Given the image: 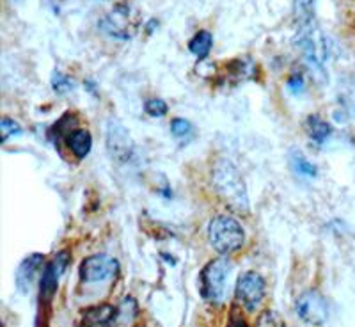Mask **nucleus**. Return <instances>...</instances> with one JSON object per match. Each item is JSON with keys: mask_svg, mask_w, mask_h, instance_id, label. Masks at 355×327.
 I'll return each mask as SVG.
<instances>
[{"mask_svg": "<svg viewBox=\"0 0 355 327\" xmlns=\"http://www.w3.org/2000/svg\"><path fill=\"white\" fill-rule=\"evenodd\" d=\"M0 132H2V142H6L9 137H12V135H20L21 126L18 125L15 119L4 117V119L0 121Z\"/></svg>", "mask_w": 355, "mask_h": 327, "instance_id": "obj_20", "label": "nucleus"}, {"mask_svg": "<svg viewBox=\"0 0 355 327\" xmlns=\"http://www.w3.org/2000/svg\"><path fill=\"white\" fill-rule=\"evenodd\" d=\"M291 166H293L295 173L299 174V176L315 178L316 174H318V169H316L315 164L307 160V158L304 157L302 153H299V151H295V153L291 155Z\"/></svg>", "mask_w": 355, "mask_h": 327, "instance_id": "obj_16", "label": "nucleus"}, {"mask_svg": "<svg viewBox=\"0 0 355 327\" xmlns=\"http://www.w3.org/2000/svg\"><path fill=\"white\" fill-rule=\"evenodd\" d=\"M295 311L302 322L309 326H322L329 317L327 301L320 292L307 290L300 295L295 304Z\"/></svg>", "mask_w": 355, "mask_h": 327, "instance_id": "obj_6", "label": "nucleus"}, {"mask_svg": "<svg viewBox=\"0 0 355 327\" xmlns=\"http://www.w3.org/2000/svg\"><path fill=\"white\" fill-rule=\"evenodd\" d=\"M307 132H309V137L313 141L322 144L331 135V126H329L327 121L320 119L318 116H309L307 117Z\"/></svg>", "mask_w": 355, "mask_h": 327, "instance_id": "obj_13", "label": "nucleus"}, {"mask_svg": "<svg viewBox=\"0 0 355 327\" xmlns=\"http://www.w3.org/2000/svg\"><path fill=\"white\" fill-rule=\"evenodd\" d=\"M44 256L43 255H31L28 258H25L21 262L20 269L17 272V287L20 288L24 294H27L33 287V281L36 278V274L40 272V269L43 267Z\"/></svg>", "mask_w": 355, "mask_h": 327, "instance_id": "obj_9", "label": "nucleus"}, {"mask_svg": "<svg viewBox=\"0 0 355 327\" xmlns=\"http://www.w3.org/2000/svg\"><path fill=\"white\" fill-rule=\"evenodd\" d=\"M114 317H116V308L110 304L89 308L82 319V327H112Z\"/></svg>", "mask_w": 355, "mask_h": 327, "instance_id": "obj_10", "label": "nucleus"}, {"mask_svg": "<svg viewBox=\"0 0 355 327\" xmlns=\"http://www.w3.org/2000/svg\"><path fill=\"white\" fill-rule=\"evenodd\" d=\"M227 327H247V324L242 317L236 315V311H233V315H231V320H230V326Z\"/></svg>", "mask_w": 355, "mask_h": 327, "instance_id": "obj_25", "label": "nucleus"}, {"mask_svg": "<svg viewBox=\"0 0 355 327\" xmlns=\"http://www.w3.org/2000/svg\"><path fill=\"white\" fill-rule=\"evenodd\" d=\"M100 28L117 40H128L133 34V18L128 6H116L100 20Z\"/></svg>", "mask_w": 355, "mask_h": 327, "instance_id": "obj_7", "label": "nucleus"}, {"mask_svg": "<svg viewBox=\"0 0 355 327\" xmlns=\"http://www.w3.org/2000/svg\"><path fill=\"white\" fill-rule=\"evenodd\" d=\"M288 87H290L295 94L300 93L304 87V81L300 77H291L290 81H288Z\"/></svg>", "mask_w": 355, "mask_h": 327, "instance_id": "obj_24", "label": "nucleus"}, {"mask_svg": "<svg viewBox=\"0 0 355 327\" xmlns=\"http://www.w3.org/2000/svg\"><path fill=\"white\" fill-rule=\"evenodd\" d=\"M236 303L245 311H256L265 299V279L254 271H247L236 281Z\"/></svg>", "mask_w": 355, "mask_h": 327, "instance_id": "obj_4", "label": "nucleus"}, {"mask_svg": "<svg viewBox=\"0 0 355 327\" xmlns=\"http://www.w3.org/2000/svg\"><path fill=\"white\" fill-rule=\"evenodd\" d=\"M211 183L218 198L226 203L233 212H249V194L242 174L233 162L218 160L211 171Z\"/></svg>", "mask_w": 355, "mask_h": 327, "instance_id": "obj_1", "label": "nucleus"}, {"mask_svg": "<svg viewBox=\"0 0 355 327\" xmlns=\"http://www.w3.org/2000/svg\"><path fill=\"white\" fill-rule=\"evenodd\" d=\"M107 148L109 153L112 155L114 160L126 164L132 160L133 153H135V146H133L130 133L123 125L117 121H110L109 128H107Z\"/></svg>", "mask_w": 355, "mask_h": 327, "instance_id": "obj_8", "label": "nucleus"}, {"mask_svg": "<svg viewBox=\"0 0 355 327\" xmlns=\"http://www.w3.org/2000/svg\"><path fill=\"white\" fill-rule=\"evenodd\" d=\"M59 278H61V276L53 271L52 263H49V265L44 267L43 276H41V297H43V299L49 301L55 295L57 285H59Z\"/></svg>", "mask_w": 355, "mask_h": 327, "instance_id": "obj_15", "label": "nucleus"}, {"mask_svg": "<svg viewBox=\"0 0 355 327\" xmlns=\"http://www.w3.org/2000/svg\"><path fill=\"white\" fill-rule=\"evenodd\" d=\"M144 110L150 114L151 117H162L167 114V103L160 98H151L144 103Z\"/></svg>", "mask_w": 355, "mask_h": 327, "instance_id": "obj_19", "label": "nucleus"}, {"mask_svg": "<svg viewBox=\"0 0 355 327\" xmlns=\"http://www.w3.org/2000/svg\"><path fill=\"white\" fill-rule=\"evenodd\" d=\"M211 44H214V37L208 31H199L189 43V50L194 53L198 59H205L211 50Z\"/></svg>", "mask_w": 355, "mask_h": 327, "instance_id": "obj_12", "label": "nucleus"}, {"mask_svg": "<svg viewBox=\"0 0 355 327\" xmlns=\"http://www.w3.org/2000/svg\"><path fill=\"white\" fill-rule=\"evenodd\" d=\"M52 87H53V91H57L59 94H66L68 91H71L73 89V82L69 77H66V75H62V73L57 72V73H53Z\"/></svg>", "mask_w": 355, "mask_h": 327, "instance_id": "obj_21", "label": "nucleus"}, {"mask_svg": "<svg viewBox=\"0 0 355 327\" xmlns=\"http://www.w3.org/2000/svg\"><path fill=\"white\" fill-rule=\"evenodd\" d=\"M69 260H71V256H69V253H66V251H62V253H59V255H57L55 258H53V262H52L53 271H55L59 276L64 274V271H66V269H68Z\"/></svg>", "mask_w": 355, "mask_h": 327, "instance_id": "obj_23", "label": "nucleus"}, {"mask_svg": "<svg viewBox=\"0 0 355 327\" xmlns=\"http://www.w3.org/2000/svg\"><path fill=\"white\" fill-rule=\"evenodd\" d=\"M68 148L77 158H85L93 148V137L87 130H73L68 137Z\"/></svg>", "mask_w": 355, "mask_h": 327, "instance_id": "obj_11", "label": "nucleus"}, {"mask_svg": "<svg viewBox=\"0 0 355 327\" xmlns=\"http://www.w3.org/2000/svg\"><path fill=\"white\" fill-rule=\"evenodd\" d=\"M254 327H286V324L277 311L265 310L263 313H259Z\"/></svg>", "mask_w": 355, "mask_h": 327, "instance_id": "obj_17", "label": "nucleus"}, {"mask_svg": "<svg viewBox=\"0 0 355 327\" xmlns=\"http://www.w3.org/2000/svg\"><path fill=\"white\" fill-rule=\"evenodd\" d=\"M208 240L218 255L230 256L242 249L245 242V231L236 219L217 215L208 224Z\"/></svg>", "mask_w": 355, "mask_h": 327, "instance_id": "obj_2", "label": "nucleus"}, {"mask_svg": "<svg viewBox=\"0 0 355 327\" xmlns=\"http://www.w3.org/2000/svg\"><path fill=\"white\" fill-rule=\"evenodd\" d=\"M137 313H139V308H137V303H135V299L126 297V299L116 308V317H114L112 327L119 326V324L128 326V322H132V320L137 317Z\"/></svg>", "mask_w": 355, "mask_h": 327, "instance_id": "obj_14", "label": "nucleus"}, {"mask_svg": "<svg viewBox=\"0 0 355 327\" xmlns=\"http://www.w3.org/2000/svg\"><path fill=\"white\" fill-rule=\"evenodd\" d=\"M313 4H315V0H295V9H297L302 20H311V17H313Z\"/></svg>", "mask_w": 355, "mask_h": 327, "instance_id": "obj_22", "label": "nucleus"}, {"mask_svg": "<svg viewBox=\"0 0 355 327\" xmlns=\"http://www.w3.org/2000/svg\"><path fill=\"white\" fill-rule=\"evenodd\" d=\"M117 271H119V263L116 258L109 255H93L80 263L78 274L84 283H101L112 279Z\"/></svg>", "mask_w": 355, "mask_h": 327, "instance_id": "obj_5", "label": "nucleus"}, {"mask_svg": "<svg viewBox=\"0 0 355 327\" xmlns=\"http://www.w3.org/2000/svg\"><path fill=\"white\" fill-rule=\"evenodd\" d=\"M231 269H233V265H231L227 256H220V258L206 263V267L199 274V292H201L202 299L214 304L224 301Z\"/></svg>", "mask_w": 355, "mask_h": 327, "instance_id": "obj_3", "label": "nucleus"}, {"mask_svg": "<svg viewBox=\"0 0 355 327\" xmlns=\"http://www.w3.org/2000/svg\"><path fill=\"white\" fill-rule=\"evenodd\" d=\"M171 132H173V135L176 139H182V141H185V139L192 137V133H194V126H192V123L190 121H187V119L176 117V119H173V123H171Z\"/></svg>", "mask_w": 355, "mask_h": 327, "instance_id": "obj_18", "label": "nucleus"}]
</instances>
